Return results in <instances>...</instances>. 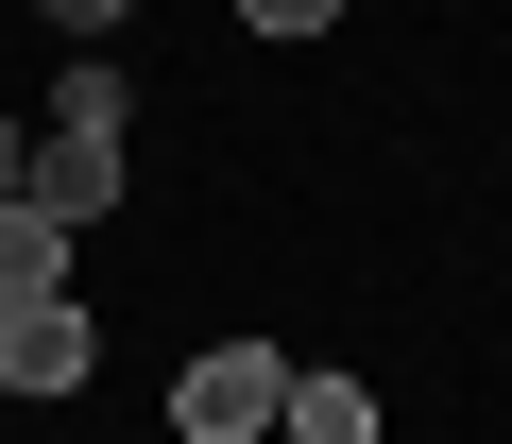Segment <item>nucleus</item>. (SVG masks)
<instances>
[{"label": "nucleus", "mask_w": 512, "mask_h": 444, "mask_svg": "<svg viewBox=\"0 0 512 444\" xmlns=\"http://www.w3.org/2000/svg\"><path fill=\"white\" fill-rule=\"evenodd\" d=\"M0 205H35V120H0Z\"/></svg>", "instance_id": "7"}, {"label": "nucleus", "mask_w": 512, "mask_h": 444, "mask_svg": "<svg viewBox=\"0 0 512 444\" xmlns=\"http://www.w3.org/2000/svg\"><path fill=\"white\" fill-rule=\"evenodd\" d=\"M291 444H376V393L342 376V359H291V410H274Z\"/></svg>", "instance_id": "4"}, {"label": "nucleus", "mask_w": 512, "mask_h": 444, "mask_svg": "<svg viewBox=\"0 0 512 444\" xmlns=\"http://www.w3.org/2000/svg\"><path fill=\"white\" fill-rule=\"evenodd\" d=\"M120 188H137V137H120V69L103 52H69L52 69V120H35V222H120Z\"/></svg>", "instance_id": "1"}, {"label": "nucleus", "mask_w": 512, "mask_h": 444, "mask_svg": "<svg viewBox=\"0 0 512 444\" xmlns=\"http://www.w3.org/2000/svg\"><path fill=\"white\" fill-rule=\"evenodd\" d=\"M35 291H69V222L0 205V308H35Z\"/></svg>", "instance_id": "5"}, {"label": "nucleus", "mask_w": 512, "mask_h": 444, "mask_svg": "<svg viewBox=\"0 0 512 444\" xmlns=\"http://www.w3.org/2000/svg\"><path fill=\"white\" fill-rule=\"evenodd\" d=\"M239 18H256V35H325L342 0H239Z\"/></svg>", "instance_id": "6"}, {"label": "nucleus", "mask_w": 512, "mask_h": 444, "mask_svg": "<svg viewBox=\"0 0 512 444\" xmlns=\"http://www.w3.org/2000/svg\"><path fill=\"white\" fill-rule=\"evenodd\" d=\"M35 18H52V35H103V18H120V0H35Z\"/></svg>", "instance_id": "8"}, {"label": "nucleus", "mask_w": 512, "mask_h": 444, "mask_svg": "<svg viewBox=\"0 0 512 444\" xmlns=\"http://www.w3.org/2000/svg\"><path fill=\"white\" fill-rule=\"evenodd\" d=\"M86 376H103V325H86L69 291L0 308V393H86Z\"/></svg>", "instance_id": "3"}, {"label": "nucleus", "mask_w": 512, "mask_h": 444, "mask_svg": "<svg viewBox=\"0 0 512 444\" xmlns=\"http://www.w3.org/2000/svg\"><path fill=\"white\" fill-rule=\"evenodd\" d=\"M274 410H291V359L274 342H205L171 376V444H274Z\"/></svg>", "instance_id": "2"}]
</instances>
